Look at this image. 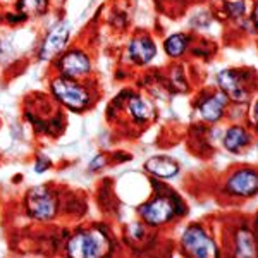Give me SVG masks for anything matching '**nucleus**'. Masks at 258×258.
Segmentation results:
<instances>
[{
	"label": "nucleus",
	"instance_id": "obj_1",
	"mask_svg": "<svg viewBox=\"0 0 258 258\" xmlns=\"http://www.w3.org/2000/svg\"><path fill=\"white\" fill-rule=\"evenodd\" d=\"M71 256L76 258H97L109 251V241L103 232L97 231H81L74 238H71L68 244Z\"/></svg>",
	"mask_w": 258,
	"mask_h": 258
},
{
	"label": "nucleus",
	"instance_id": "obj_2",
	"mask_svg": "<svg viewBox=\"0 0 258 258\" xmlns=\"http://www.w3.org/2000/svg\"><path fill=\"white\" fill-rule=\"evenodd\" d=\"M52 91L66 107L73 110H83L90 103V95L78 83L68 80V78H57L52 83Z\"/></svg>",
	"mask_w": 258,
	"mask_h": 258
},
{
	"label": "nucleus",
	"instance_id": "obj_3",
	"mask_svg": "<svg viewBox=\"0 0 258 258\" xmlns=\"http://www.w3.org/2000/svg\"><path fill=\"white\" fill-rule=\"evenodd\" d=\"M182 246L193 256H203V258L217 256V246H215V243L209 238V234L202 227L197 226L186 229V232L182 234Z\"/></svg>",
	"mask_w": 258,
	"mask_h": 258
},
{
	"label": "nucleus",
	"instance_id": "obj_4",
	"mask_svg": "<svg viewBox=\"0 0 258 258\" xmlns=\"http://www.w3.org/2000/svg\"><path fill=\"white\" fill-rule=\"evenodd\" d=\"M28 212L38 220H48L57 214V200L45 186L35 188L28 195Z\"/></svg>",
	"mask_w": 258,
	"mask_h": 258
},
{
	"label": "nucleus",
	"instance_id": "obj_5",
	"mask_svg": "<svg viewBox=\"0 0 258 258\" xmlns=\"http://www.w3.org/2000/svg\"><path fill=\"white\" fill-rule=\"evenodd\" d=\"M140 215L147 224L152 226H160V224L169 222L176 215V203L170 198H157L153 202L147 203L140 209Z\"/></svg>",
	"mask_w": 258,
	"mask_h": 258
},
{
	"label": "nucleus",
	"instance_id": "obj_6",
	"mask_svg": "<svg viewBox=\"0 0 258 258\" xmlns=\"http://www.w3.org/2000/svg\"><path fill=\"white\" fill-rule=\"evenodd\" d=\"M226 188L229 193L236 195V197H253L258 188L256 172L251 169L238 170V172H234L229 177Z\"/></svg>",
	"mask_w": 258,
	"mask_h": 258
},
{
	"label": "nucleus",
	"instance_id": "obj_7",
	"mask_svg": "<svg viewBox=\"0 0 258 258\" xmlns=\"http://www.w3.org/2000/svg\"><path fill=\"white\" fill-rule=\"evenodd\" d=\"M59 68H60L62 73H64V76L78 78V76H83V74L88 73L91 64H90V59L83 52L71 50V52H68L60 59Z\"/></svg>",
	"mask_w": 258,
	"mask_h": 258
},
{
	"label": "nucleus",
	"instance_id": "obj_8",
	"mask_svg": "<svg viewBox=\"0 0 258 258\" xmlns=\"http://www.w3.org/2000/svg\"><path fill=\"white\" fill-rule=\"evenodd\" d=\"M69 40V24L68 23H60L57 28H53L50 31V35L47 36L45 40L43 47H41V52H40V57L41 59H52L55 53H59L62 48L66 47Z\"/></svg>",
	"mask_w": 258,
	"mask_h": 258
},
{
	"label": "nucleus",
	"instance_id": "obj_9",
	"mask_svg": "<svg viewBox=\"0 0 258 258\" xmlns=\"http://www.w3.org/2000/svg\"><path fill=\"white\" fill-rule=\"evenodd\" d=\"M219 86L224 90V93L229 98L236 100V102H246L248 100V91L239 85V78L236 76V73L232 71H222L217 76Z\"/></svg>",
	"mask_w": 258,
	"mask_h": 258
},
{
	"label": "nucleus",
	"instance_id": "obj_10",
	"mask_svg": "<svg viewBox=\"0 0 258 258\" xmlns=\"http://www.w3.org/2000/svg\"><path fill=\"white\" fill-rule=\"evenodd\" d=\"M129 57L136 62V64L143 66V64H148L150 60L155 57L157 53V48H155V43L152 40L143 36V38H136L131 41L129 45Z\"/></svg>",
	"mask_w": 258,
	"mask_h": 258
},
{
	"label": "nucleus",
	"instance_id": "obj_11",
	"mask_svg": "<svg viewBox=\"0 0 258 258\" xmlns=\"http://www.w3.org/2000/svg\"><path fill=\"white\" fill-rule=\"evenodd\" d=\"M145 169L148 170L150 174L162 179H169L174 177L179 172V165L177 162H174L169 157H152L150 160H147L145 164Z\"/></svg>",
	"mask_w": 258,
	"mask_h": 258
},
{
	"label": "nucleus",
	"instance_id": "obj_12",
	"mask_svg": "<svg viewBox=\"0 0 258 258\" xmlns=\"http://www.w3.org/2000/svg\"><path fill=\"white\" fill-rule=\"evenodd\" d=\"M224 107H226V98L222 95H215V97L207 98L205 102L200 105V114L205 120H210V122H215L222 117Z\"/></svg>",
	"mask_w": 258,
	"mask_h": 258
},
{
	"label": "nucleus",
	"instance_id": "obj_13",
	"mask_svg": "<svg viewBox=\"0 0 258 258\" xmlns=\"http://www.w3.org/2000/svg\"><path fill=\"white\" fill-rule=\"evenodd\" d=\"M249 143V136L248 133L244 131L243 127H231L224 136V147H226L229 152H239L243 147H246Z\"/></svg>",
	"mask_w": 258,
	"mask_h": 258
},
{
	"label": "nucleus",
	"instance_id": "obj_14",
	"mask_svg": "<svg viewBox=\"0 0 258 258\" xmlns=\"http://www.w3.org/2000/svg\"><path fill=\"white\" fill-rule=\"evenodd\" d=\"M129 112L136 120L143 122V120H148L153 115V107L150 105L147 100L140 98V97H133L129 100Z\"/></svg>",
	"mask_w": 258,
	"mask_h": 258
},
{
	"label": "nucleus",
	"instance_id": "obj_15",
	"mask_svg": "<svg viewBox=\"0 0 258 258\" xmlns=\"http://www.w3.org/2000/svg\"><path fill=\"white\" fill-rule=\"evenodd\" d=\"M236 255L238 256H255V239L251 232L239 231L236 236Z\"/></svg>",
	"mask_w": 258,
	"mask_h": 258
},
{
	"label": "nucleus",
	"instance_id": "obj_16",
	"mask_svg": "<svg viewBox=\"0 0 258 258\" xmlns=\"http://www.w3.org/2000/svg\"><path fill=\"white\" fill-rule=\"evenodd\" d=\"M18 7L28 16H40L47 9V0H19Z\"/></svg>",
	"mask_w": 258,
	"mask_h": 258
},
{
	"label": "nucleus",
	"instance_id": "obj_17",
	"mask_svg": "<svg viewBox=\"0 0 258 258\" xmlns=\"http://www.w3.org/2000/svg\"><path fill=\"white\" fill-rule=\"evenodd\" d=\"M165 50H167V53L172 57L182 55L186 50V38L182 35L170 36V38H167V41H165Z\"/></svg>",
	"mask_w": 258,
	"mask_h": 258
},
{
	"label": "nucleus",
	"instance_id": "obj_18",
	"mask_svg": "<svg viewBox=\"0 0 258 258\" xmlns=\"http://www.w3.org/2000/svg\"><path fill=\"white\" fill-rule=\"evenodd\" d=\"M244 2H234V4H229V12H231L234 18H239V16L244 14Z\"/></svg>",
	"mask_w": 258,
	"mask_h": 258
},
{
	"label": "nucleus",
	"instance_id": "obj_19",
	"mask_svg": "<svg viewBox=\"0 0 258 258\" xmlns=\"http://www.w3.org/2000/svg\"><path fill=\"white\" fill-rule=\"evenodd\" d=\"M102 165H105V159H103L102 155H98L97 159H95V160L90 164V169H91V170H97V169L102 167Z\"/></svg>",
	"mask_w": 258,
	"mask_h": 258
},
{
	"label": "nucleus",
	"instance_id": "obj_20",
	"mask_svg": "<svg viewBox=\"0 0 258 258\" xmlns=\"http://www.w3.org/2000/svg\"><path fill=\"white\" fill-rule=\"evenodd\" d=\"M48 165H50V160H47V159H40V160H38V164L35 165V170H36V172H43V170L47 169Z\"/></svg>",
	"mask_w": 258,
	"mask_h": 258
}]
</instances>
